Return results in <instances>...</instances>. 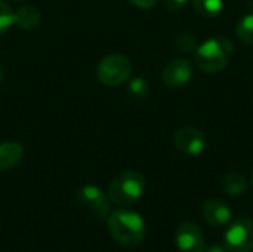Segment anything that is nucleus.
<instances>
[{
  "label": "nucleus",
  "instance_id": "15",
  "mask_svg": "<svg viewBox=\"0 0 253 252\" xmlns=\"http://www.w3.org/2000/svg\"><path fill=\"white\" fill-rule=\"evenodd\" d=\"M236 34L240 42L246 45H253V13L245 15L236 27Z\"/></svg>",
  "mask_w": 253,
  "mask_h": 252
},
{
  "label": "nucleus",
  "instance_id": "14",
  "mask_svg": "<svg viewBox=\"0 0 253 252\" xmlns=\"http://www.w3.org/2000/svg\"><path fill=\"white\" fill-rule=\"evenodd\" d=\"M191 4L197 13L208 18H215L222 10V0H191Z\"/></svg>",
  "mask_w": 253,
  "mask_h": 252
},
{
  "label": "nucleus",
  "instance_id": "17",
  "mask_svg": "<svg viewBox=\"0 0 253 252\" xmlns=\"http://www.w3.org/2000/svg\"><path fill=\"white\" fill-rule=\"evenodd\" d=\"M12 24H15V12L6 1L0 0V34L9 30Z\"/></svg>",
  "mask_w": 253,
  "mask_h": 252
},
{
  "label": "nucleus",
  "instance_id": "12",
  "mask_svg": "<svg viewBox=\"0 0 253 252\" xmlns=\"http://www.w3.org/2000/svg\"><path fill=\"white\" fill-rule=\"evenodd\" d=\"M42 22L40 12L33 6H22L15 12V24L25 31L36 30Z\"/></svg>",
  "mask_w": 253,
  "mask_h": 252
},
{
  "label": "nucleus",
  "instance_id": "16",
  "mask_svg": "<svg viewBox=\"0 0 253 252\" xmlns=\"http://www.w3.org/2000/svg\"><path fill=\"white\" fill-rule=\"evenodd\" d=\"M129 94L133 98H136V100H144L145 97H148L150 86H148L147 80L142 79V77H136V79L130 80V83H129Z\"/></svg>",
  "mask_w": 253,
  "mask_h": 252
},
{
  "label": "nucleus",
  "instance_id": "6",
  "mask_svg": "<svg viewBox=\"0 0 253 252\" xmlns=\"http://www.w3.org/2000/svg\"><path fill=\"white\" fill-rule=\"evenodd\" d=\"M77 202L86 211L93 214L96 218L105 220L110 214V203L107 195L96 186L87 184L79 189L77 192Z\"/></svg>",
  "mask_w": 253,
  "mask_h": 252
},
{
  "label": "nucleus",
  "instance_id": "1",
  "mask_svg": "<svg viewBox=\"0 0 253 252\" xmlns=\"http://www.w3.org/2000/svg\"><path fill=\"white\" fill-rule=\"evenodd\" d=\"M107 226L111 238L125 248L138 247L145 238L144 218L130 209H117L111 212Z\"/></svg>",
  "mask_w": 253,
  "mask_h": 252
},
{
  "label": "nucleus",
  "instance_id": "5",
  "mask_svg": "<svg viewBox=\"0 0 253 252\" xmlns=\"http://www.w3.org/2000/svg\"><path fill=\"white\" fill-rule=\"evenodd\" d=\"M224 244L230 252H252L253 220L249 217H239L234 220L225 232Z\"/></svg>",
  "mask_w": 253,
  "mask_h": 252
},
{
  "label": "nucleus",
  "instance_id": "3",
  "mask_svg": "<svg viewBox=\"0 0 253 252\" xmlns=\"http://www.w3.org/2000/svg\"><path fill=\"white\" fill-rule=\"evenodd\" d=\"M145 178L136 171H123L117 174L108 186V199L116 205H132L139 201L145 192Z\"/></svg>",
  "mask_w": 253,
  "mask_h": 252
},
{
  "label": "nucleus",
  "instance_id": "23",
  "mask_svg": "<svg viewBox=\"0 0 253 252\" xmlns=\"http://www.w3.org/2000/svg\"><path fill=\"white\" fill-rule=\"evenodd\" d=\"M16 1H18V0H16Z\"/></svg>",
  "mask_w": 253,
  "mask_h": 252
},
{
  "label": "nucleus",
  "instance_id": "9",
  "mask_svg": "<svg viewBox=\"0 0 253 252\" xmlns=\"http://www.w3.org/2000/svg\"><path fill=\"white\" fill-rule=\"evenodd\" d=\"M175 242L181 252H203L205 251V235L199 226L194 223H182L175 233Z\"/></svg>",
  "mask_w": 253,
  "mask_h": 252
},
{
  "label": "nucleus",
  "instance_id": "10",
  "mask_svg": "<svg viewBox=\"0 0 253 252\" xmlns=\"http://www.w3.org/2000/svg\"><path fill=\"white\" fill-rule=\"evenodd\" d=\"M202 214H203V218L211 226H215V227L225 226L231 220V209H230V206L224 201L215 199V198L208 199L203 203Z\"/></svg>",
  "mask_w": 253,
  "mask_h": 252
},
{
  "label": "nucleus",
  "instance_id": "7",
  "mask_svg": "<svg viewBox=\"0 0 253 252\" xmlns=\"http://www.w3.org/2000/svg\"><path fill=\"white\" fill-rule=\"evenodd\" d=\"M175 146L179 151L188 156H199L206 149V138L205 134L193 126L179 128L173 137Z\"/></svg>",
  "mask_w": 253,
  "mask_h": 252
},
{
  "label": "nucleus",
  "instance_id": "4",
  "mask_svg": "<svg viewBox=\"0 0 253 252\" xmlns=\"http://www.w3.org/2000/svg\"><path fill=\"white\" fill-rule=\"evenodd\" d=\"M132 73V62L127 56L120 53H113L102 58L96 67V76L99 82L105 86L123 85Z\"/></svg>",
  "mask_w": 253,
  "mask_h": 252
},
{
  "label": "nucleus",
  "instance_id": "13",
  "mask_svg": "<svg viewBox=\"0 0 253 252\" xmlns=\"http://www.w3.org/2000/svg\"><path fill=\"white\" fill-rule=\"evenodd\" d=\"M221 186H222V190L230 195V196H240L242 193L246 192L248 189V183H246V178L240 174H227L222 181H221Z\"/></svg>",
  "mask_w": 253,
  "mask_h": 252
},
{
  "label": "nucleus",
  "instance_id": "21",
  "mask_svg": "<svg viewBox=\"0 0 253 252\" xmlns=\"http://www.w3.org/2000/svg\"><path fill=\"white\" fill-rule=\"evenodd\" d=\"M203 252H227V251H225L222 247H219V245H212V247H211V248H208V250L205 248V251Z\"/></svg>",
  "mask_w": 253,
  "mask_h": 252
},
{
  "label": "nucleus",
  "instance_id": "18",
  "mask_svg": "<svg viewBox=\"0 0 253 252\" xmlns=\"http://www.w3.org/2000/svg\"><path fill=\"white\" fill-rule=\"evenodd\" d=\"M175 46L178 48V50L188 53V52H193V50L197 49V42H196L194 36H191V34H188V33H182V34H179V36L176 37Z\"/></svg>",
  "mask_w": 253,
  "mask_h": 252
},
{
  "label": "nucleus",
  "instance_id": "8",
  "mask_svg": "<svg viewBox=\"0 0 253 252\" xmlns=\"http://www.w3.org/2000/svg\"><path fill=\"white\" fill-rule=\"evenodd\" d=\"M193 76V64L185 58H176L168 62L163 70V83L170 89L184 88Z\"/></svg>",
  "mask_w": 253,
  "mask_h": 252
},
{
  "label": "nucleus",
  "instance_id": "19",
  "mask_svg": "<svg viewBox=\"0 0 253 252\" xmlns=\"http://www.w3.org/2000/svg\"><path fill=\"white\" fill-rule=\"evenodd\" d=\"M188 1H190V0H165L163 3H165V7H166L169 12L176 13V12H181V10L187 6Z\"/></svg>",
  "mask_w": 253,
  "mask_h": 252
},
{
  "label": "nucleus",
  "instance_id": "2",
  "mask_svg": "<svg viewBox=\"0 0 253 252\" xmlns=\"http://www.w3.org/2000/svg\"><path fill=\"white\" fill-rule=\"evenodd\" d=\"M233 43L225 36H213L196 49V64L205 73H219L231 61Z\"/></svg>",
  "mask_w": 253,
  "mask_h": 252
},
{
  "label": "nucleus",
  "instance_id": "22",
  "mask_svg": "<svg viewBox=\"0 0 253 252\" xmlns=\"http://www.w3.org/2000/svg\"><path fill=\"white\" fill-rule=\"evenodd\" d=\"M252 187H253V172H252Z\"/></svg>",
  "mask_w": 253,
  "mask_h": 252
},
{
  "label": "nucleus",
  "instance_id": "20",
  "mask_svg": "<svg viewBox=\"0 0 253 252\" xmlns=\"http://www.w3.org/2000/svg\"><path fill=\"white\" fill-rule=\"evenodd\" d=\"M129 1H130L132 4L141 7V9H150V7H153V6H156V3H157L159 0H129Z\"/></svg>",
  "mask_w": 253,
  "mask_h": 252
},
{
  "label": "nucleus",
  "instance_id": "11",
  "mask_svg": "<svg viewBox=\"0 0 253 252\" xmlns=\"http://www.w3.org/2000/svg\"><path fill=\"white\" fill-rule=\"evenodd\" d=\"M24 157V149L16 141L0 143V171H9L19 165Z\"/></svg>",
  "mask_w": 253,
  "mask_h": 252
}]
</instances>
